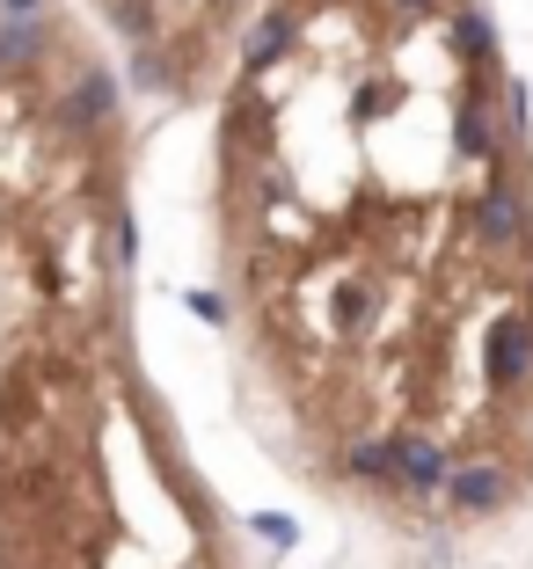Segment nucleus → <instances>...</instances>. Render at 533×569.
Listing matches in <instances>:
<instances>
[{
    "instance_id": "obj_1",
    "label": "nucleus",
    "mask_w": 533,
    "mask_h": 569,
    "mask_svg": "<svg viewBox=\"0 0 533 569\" xmlns=\"http://www.w3.org/2000/svg\"><path fill=\"white\" fill-rule=\"evenodd\" d=\"M213 270L315 497L409 533L533 503V124L483 0H285L219 88Z\"/></svg>"
},
{
    "instance_id": "obj_2",
    "label": "nucleus",
    "mask_w": 533,
    "mask_h": 569,
    "mask_svg": "<svg viewBox=\"0 0 533 569\" xmlns=\"http://www.w3.org/2000/svg\"><path fill=\"white\" fill-rule=\"evenodd\" d=\"M0 569H241L139 351L132 124L67 0L0 8Z\"/></svg>"
},
{
    "instance_id": "obj_3",
    "label": "nucleus",
    "mask_w": 533,
    "mask_h": 569,
    "mask_svg": "<svg viewBox=\"0 0 533 569\" xmlns=\"http://www.w3.org/2000/svg\"><path fill=\"white\" fill-rule=\"evenodd\" d=\"M278 8L285 0H88V16H102L139 88L168 102L219 96Z\"/></svg>"
}]
</instances>
